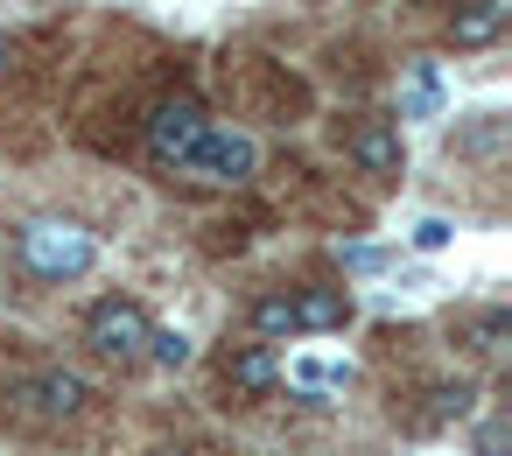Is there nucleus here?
Returning a JSON list of instances; mask_svg holds the SVG:
<instances>
[{"label":"nucleus","mask_w":512,"mask_h":456,"mask_svg":"<svg viewBox=\"0 0 512 456\" xmlns=\"http://www.w3.org/2000/svg\"><path fill=\"white\" fill-rule=\"evenodd\" d=\"M148 358L176 372V365H190V337H183V330H155V337H148Z\"/></svg>","instance_id":"nucleus-13"},{"label":"nucleus","mask_w":512,"mask_h":456,"mask_svg":"<svg viewBox=\"0 0 512 456\" xmlns=\"http://www.w3.org/2000/svg\"><path fill=\"white\" fill-rule=\"evenodd\" d=\"M0 64H8V43H0Z\"/></svg>","instance_id":"nucleus-16"},{"label":"nucleus","mask_w":512,"mask_h":456,"mask_svg":"<svg viewBox=\"0 0 512 456\" xmlns=\"http://www.w3.org/2000/svg\"><path fill=\"white\" fill-rule=\"evenodd\" d=\"M337 148H344V162H351L358 176H372V183H393V176L407 169V141H400L393 120L351 113V120H337Z\"/></svg>","instance_id":"nucleus-7"},{"label":"nucleus","mask_w":512,"mask_h":456,"mask_svg":"<svg viewBox=\"0 0 512 456\" xmlns=\"http://www.w3.org/2000/svg\"><path fill=\"white\" fill-rule=\"evenodd\" d=\"M183 169H197V176H211V183H253L260 148H253V134H239V127H204V141L190 148Z\"/></svg>","instance_id":"nucleus-8"},{"label":"nucleus","mask_w":512,"mask_h":456,"mask_svg":"<svg viewBox=\"0 0 512 456\" xmlns=\"http://www.w3.org/2000/svg\"><path fill=\"white\" fill-rule=\"evenodd\" d=\"M344 316H351V295H337V288H281V295H260V302L246 309V323H253V330H267V337L337 330Z\"/></svg>","instance_id":"nucleus-2"},{"label":"nucleus","mask_w":512,"mask_h":456,"mask_svg":"<svg viewBox=\"0 0 512 456\" xmlns=\"http://www.w3.org/2000/svg\"><path fill=\"white\" fill-rule=\"evenodd\" d=\"M148 337H155V323H148V309H141L134 295H106V302L85 316V344H92L106 365L148 358Z\"/></svg>","instance_id":"nucleus-6"},{"label":"nucleus","mask_w":512,"mask_h":456,"mask_svg":"<svg viewBox=\"0 0 512 456\" xmlns=\"http://www.w3.org/2000/svg\"><path fill=\"white\" fill-rule=\"evenodd\" d=\"M274 379H281V365H274L267 344H232V351L218 358V393H225V407H253L260 393H274Z\"/></svg>","instance_id":"nucleus-9"},{"label":"nucleus","mask_w":512,"mask_h":456,"mask_svg":"<svg viewBox=\"0 0 512 456\" xmlns=\"http://www.w3.org/2000/svg\"><path fill=\"white\" fill-rule=\"evenodd\" d=\"M414 400L421 407H407V428H449V421H463L477 407V386L470 379H428Z\"/></svg>","instance_id":"nucleus-10"},{"label":"nucleus","mask_w":512,"mask_h":456,"mask_svg":"<svg viewBox=\"0 0 512 456\" xmlns=\"http://www.w3.org/2000/svg\"><path fill=\"white\" fill-rule=\"evenodd\" d=\"M295 379H302V386H344V379H351V365H323V358H302V365H295Z\"/></svg>","instance_id":"nucleus-14"},{"label":"nucleus","mask_w":512,"mask_h":456,"mask_svg":"<svg viewBox=\"0 0 512 456\" xmlns=\"http://www.w3.org/2000/svg\"><path fill=\"white\" fill-rule=\"evenodd\" d=\"M155 456H176V449H155Z\"/></svg>","instance_id":"nucleus-17"},{"label":"nucleus","mask_w":512,"mask_h":456,"mask_svg":"<svg viewBox=\"0 0 512 456\" xmlns=\"http://www.w3.org/2000/svg\"><path fill=\"white\" fill-rule=\"evenodd\" d=\"M204 99L197 92H169V99H155L148 106V127H141V141H148V155L162 162V169H183L190 162V148L204 141Z\"/></svg>","instance_id":"nucleus-5"},{"label":"nucleus","mask_w":512,"mask_h":456,"mask_svg":"<svg viewBox=\"0 0 512 456\" xmlns=\"http://www.w3.org/2000/svg\"><path fill=\"white\" fill-rule=\"evenodd\" d=\"M225 92H232V106H239L246 120H274V127H295V120H309V106H316V92H309L288 64L260 57V50H232V57H225Z\"/></svg>","instance_id":"nucleus-1"},{"label":"nucleus","mask_w":512,"mask_h":456,"mask_svg":"<svg viewBox=\"0 0 512 456\" xmlns=\"http://www.w3.org/2000/svg\"><path fill=\"white\" fill-rule=\"evenodd\" d=\"M505 22H512V0H456L449 36H456L463 50H484V43H498Z\"/></svg>","instance_id":"nucleus-11"},{"label":"nucleus","mask_w":512,"mask_h":456,"mask_svg":"<svg viewBox=\"0 0 512 456\" xmlns=\"http://www.w3.org/2000/svg\"><path fill=\"white\" fill-rule=\"evenodd\" d=\"M22 260H29L43 281H78V274H92V260H99V239H92L85 225L36 218V225L22 232Z\"/></svg>","instance_id":"nucleus-4"},{"label":"nucleus","mask_w":512,"mask_h":456,"mask_svg":"<svg viewBox=\"0 0 512 456\" xmlns=\"http://www.w3.org/2000/svg\"><path fill=\"white\" fill-rule=\"evenodd\" d=\"M449 239H456V225H449V218H421V225H414V246H421V253H442Z\"/></svg>","instance_id":"nucleus-15"},{"label":"nucleus","mask_w":512,"mask_h":456,"mask_svg":"<svg viewBox=\"0 0 512 456\" xmlns=\"http://www.w3.org/2000/svg\"><path fill=\"white\" fill-rule=\"evenodd\" d=\"M435 106H442V85H435L428 64H414V78H407V106H400V113H407V120H428Z\"/></svg>","instance_id":"nucleus-12"},{"label":"nucleus","mask_w":512,"mask_h":456,"mask_svg":"<svg viewBox=\"0 0 512 456\" xmlns=\"http://www.w3.org/2000/svg\"><path fill=\"white\" fill-rule=\"evenodd\" d=\"M8 400H15V414H29V421H71V414H85L92 379L71 372V365H22V372L8 379Z\"/></svg>","instance_id":"nucleus-3"}]
</instances>
